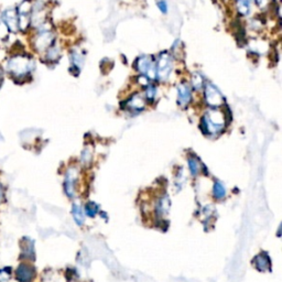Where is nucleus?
Instances as JSON below:
<instances>
[{"label": "nucleus", "instance_id": "f257e3e1", "mask_svg": "<svg viewBox=\"0 0 282 282\" xmlns=\"http://www.w3.org/2000/svg\"><path fill=\"white\" fill-rule=\"evenodd\" d=\"M226 117L223 112L216 110L205 112L202 118V130L207 136H216L224 130Z\"/></svg>", "mask_w": 282, "mask_h": 282}, {"label": "nucleus", "instance_id": "f03ea898", "mask_svg": "<svg viewBox=\"0 0 282 282\" xmlns=\"http://www.w3.org/2000/svg\"><path fill=\"white\" fill-rule=\"evenodd\" d=\"M33 68V61L26 55H16L8 62V71L16 78H23Z\"/></svg>", "mask_w": 282, "mask_h": 282}, {"label": "nucleus", "instance_id": "7ed1b4c3", "mask_svg": "<svg viewBox=\"0 0 282 282\" xmlns=\"http://www.w3.org/2000/svg\"><path fill=\"white\" fill-rule=\"evenodd\" d=\"M173 68V60L171 58V55L169 53H161L158 63L156 64V73H157V78H159L160 80H167L170 76L171 72Z\"/></svg>", "mask_w": 282, "mask_h": 282}, {"label": "nucleus", "instance_id": "20e7f679", "mask_svg": "<svg viewBox=\"0 0 282 282\" xmlns=\"http://www.w3.org/2000/svg\"><path fill=\"white\" fill-rule=\"evenodd\" d=\"M137 71L141 73V75H146L149 79L157 78L156 73V63L154 62L152 56L142 55L137 60L136 62Z\"/></svg>", "mask_w": 282, "mask_h": 282}, {"label": "nucleus", "instance_id": "39448f33", "mask_svg": "<svg viewBox=\"0 0 282 282\" xmlns=\"http://www.w3.org/2000/svg\"><path fill=\"white\" fill-rule=\"evenodd\" d=\"M204 97L205 102L207 103L208 106L213 108L220 107L224 104L225 99L219 92V88L211 83H207L204 88Z\"/></svg>", "mask_w": 282, "mask_h": 282}, {"label": "nucleus", "instance_id": "423d86ee", "mask_svg": "<svg viewBox=\"0 0 282 282\" xmlns=\"http://www.w3.org/2000/svg\"><path fill=\"white\" fill-rule=\"evenodd\" d=\"M54 41V35L49 30H43L41 33L38 34L37 39L34 41V47L38 51L42 52L51 47L52 43Z\"/></svg>", "mask_w": 282, "mask_h": 282}, {"label": "nucleus", "instance_id": "0eeeda50", "mask_svg": "<svg viewBox=\"0 0 282 282\" xmlns=\"http://www.w3.org/2000/svg\"><path fill=\"white\" fill-rule=\"evenodd\" d=\"M2 21L10 31L16 32L19 29V16L14 9H8L2 14Z\"/></svg>", "mask_w": 282, "mask_h": 282}, {"label": "nucleus", "instance_id": "6e6552de", "mask_svg": "<svg viewBox=\"0 0 282 282\" xmlns=\"http://www.w3.org/2000/svg\"><path fill=\"white\" fill-rule=\"evenodd\" d=\"M16 276L20 282H31L35 277V270L29 265L22 264L18 267Z\"/></svg>", "mask_w": 282, "mask_h": 282}, {"label": "nucleus", "instance_id": "1a4fd4ad", "mask_svg": "<svg viewBox=\"0 0 282 282\" xmlns=\"http://www.w3.org/2000/svg\"><path fill=\"white\" fill-rule=\"evenodd\" d=\"M192 94L191 88L188 84L182 83L178 86V102L181 106H187V105L191 102Z\"/></svg>", "mask_w": 282, "mask_h": 282}, {"label": "nucleus", "instance_id": "9d476101", "mask_svg": "<svg viewBox=\"0 0 282 282\" xmlns=\"http://www.w3.org/2000/svg\"><path fill=\"white\" fill-rule=\"evenodd\" d=\"M76 178H78V172H76L75 169H71V170L67 172L66 178H65V183H64V188H65L66 194L70 197L74 196Z\"/></svg>", "mask_w": 282, "mask_h": 282}, {"label": "nucleus", "instance_id": "9b49d317", "mask_svg": "<svg viewBox=\"0 0 282 282\" xmlns=\"http://www.w3.org/2000/svg\"><path fill=\"white\" fill-rule=\"evenodd\" d=\"M144 106H146V102H144L142 96L139 95V94L131 96V97L126 102V107L131 111L142 110Z\"/></svg>", "mask_w": 282, "mask_h": 282}, {"label": "nucleus", "instance_id": "f8f14e48", "mask_svg": "<svg viewBox=\"0 0 282 282\" xmlns=\"http://www.w3.org/2000/svg\"><path fill=\"white\" fill-rule=\"evenodd\" d=\"M255 266L258 270L260 271H267L270 269V260L267 255L265 253H260L255 258Z\"/></svg>", "mask_w": 282, "mask_h": 282}, {"label": "nucleus", "instance_id": "ddd939ff", "mask_svg": "<svg viewBox=\"0 0 282 282\" xmlns=\"http://www.w3.org/2000/svg\"><path fill=\"white\" fill-rule=\"evenodd\" d=\"M71 61H72V68L75 71L79 72L84 63V55L80 53L79 50H75L71 53Z\"/></svg>", "mask_w": 282, "mask_h": 282}, {"label": "nucleus", "instance_id": "4468645a", "mask_svg": "<svg viewBox=\"0 0 282 282\" xmlns=\"http://www.w3.org/2000/svg\"><path fill=\"white\" fill-rule=\"evenodd\" d=\"M237 10L243 16H247L251 13V0H236Z\"/></svg>", "mask_w": 282, "mask_h": 282}, {"label": "nucleus", "instance_id": "2eb2a0df", "mask_svg": "<svg viewBox=\"0 0 282 282\" xmlns=\"http://www.w3.org/2000/svg\"><path fill=\"white\" fill-rule=\"evenodd\" d=\"M72 214H73L76 224L83 225L84 220H85V217H84V213L82 211V208H80V205L78 204L73 205V208H72Z\"/></svg>", "mask_w": 282, "mask_h": 282}, {"label": "nucleus", "instance_id": "dca6fc26", "mask_svg": "<svg viewBox=\"0 0 282 282\" xmlns=\"http://www.w3.org/2000/svg\"><path fill=\"white\" fill-rule=\"evenodd\" d=\"M188 167H190V170L193 175H197L201 172V170H202V164L194 157L188 159Z\"/></svg>", "mask_w": 282, "mask_h": 282}, {"label": "nucleus", "instance_id": "f3484780", "mask_svg": "<svg viewBox=\"0 0 282 282\" xmlns=\"http://www.w3.org/2000/svg\"><path fill=\"white\" fill-rule=\"evenodd\" d=\"M213 194L217 200L224 199L225 195H226V190H225L224 185L220 182H215L214 188H213Z\"/></svg>", "mask_w": 282, "mask_h": 282}, {"label": "nucleus", "instance_id": "a211bd4d", "mask_svg": "<svg viewBox=\"0 0 282 282\" xmlns=\"http://www.w3.org/2000/svg\"><path fill=\"white\" fill-rule=\"evenodd\" d=\"M59 58H60V51H59L58 47H49V49H47V60H50V61L54 62Z\"/></svg>", "mask_w": 282, "mask_h": 282}, {"label": "nucleus", "instance_id": "6ab92c4d", "mask_svg": "<svg viewBox=\"0 0 282 282\" xmlns=\"http://www.w3.org/2000/svg\"><path fill=\"white\" fill-rule=\"evenodd\" d=\"M203 83H204V78H203L202 75H201L200 73L193 74L192 84H193V87H194L195 90H200V88H202Z\"/></svg>", "mask_w": 282, "mask_h": 282}, {"label": "nucleus", "instance_id": "aec40b11", "mask_svg": "<svg viewBox=\"0 0 282 282\" xmlns=\"http://www.w3.org/2000/svg\"><path fill=\"white\" fill-rule=\"evenodd\" d=\"M98 212V206L94 202H90L86 204L85 206V213L90 217H94Z\"/></svg>", "mask_w": 282, "mask_h": 282}, {"label": "nucleus", "instance_id": "412c9836", "mask_svg": "<svg viewBox=\"0 0 282 282\" xmlns=\"http://www.w3.org/2000/svg\"><path fill=\"white\" fill-rule=\"evenodd\" d=\"M168 203H169V200H167V197H162V199H161L160 201H159V204H158V213L160 215H162V214H164V213H167V211H168Z\"/></svg>", "mask_w": 282, "mask_h": 282}, {"label": "nucleus", "instance_id": "4be33fe9", "mask_svg": "<svg viewBox=\"0 0 282 282\" xmlns=\"http://www.w3.org/2000/svg\"><path fill=\"white\" fill-rule=\"evenodd\" d=\"M28 240V243L26 246V244L23 243V247H22V251L25 255H27L28 257H33V244H32V241L29 240V239H27Z\"/></svg>", "mask_w": 282, "mask_h": 282}, {"label": "nucleus", "instance_id": "5701e85b", "mask_svg": "<svg viewBox=\"0 0 282 282\" xmlns=\"http://www.w3.org/2000/svg\"><path fill=\"white\" fill-rule=\"evenodd\" d=\"M156 93L157 90L154 85L151 84H148L147 85V90H146V97L148 100H154L156 97Z\"/></svg>", "mask_w": 282, "mask_h": 282}, {"label": "nucleus", "instance_id": "b1692460", "mask_svg": "<svg viewBox=\"0 0 282 282\" xmlns=\"http://www.w3.org/2000/svg\"><path fill=\"white\" fill-rule=\"evenodd\" d=\"M10 279V270L6 268L0 270V282H7Z\"/></svg>", "mask_w": 282, "mask_h": 282}, {"label": "nucleus", "instance_id": "393cba45", "mask_svg": "<svg viewBox=\"0 0 282 282\" xmlns=\"http://www.w3.org/2000/svg\"><path fill=\"white\" fill-rule=\"evenodd\" d=\"M157 5H158V8L160 9L161 13H162V14H167L168 13V5H167V2L164 1V0H159Z\"/></svg>", "mask_w": 282, "mask_h": 282}, {"label": "nucleus", "instance_id": "a878e982", "mask_svg": "<svg viewBox=\"0 0 282 282\" xmlns=\"http://www.w3.org/2000/svg\"><path fill=\"white\" fill-rule=\"evenodd\" d=\"M3 201H5V192H3L2 185L0 184V204H1Z\"/></svg>", "mask_w": 282, "mask_h": 282}, {"label": "nucleus", "instance_id": "bb28decb", "mask_svg": "<svg viewBox=\"0 0 282 282\" xmlns=\"http://www.w3.org/2000/svg\"><path fill=\"white\" fill-rule=\"evenodd\" d=\"M266 1H267V0H255V2L257 3L258 6L259 7H261V6H264L265 3H266Z\"/></svg>", "mask_w": 282, "mask_h": 282}]
</instances>
